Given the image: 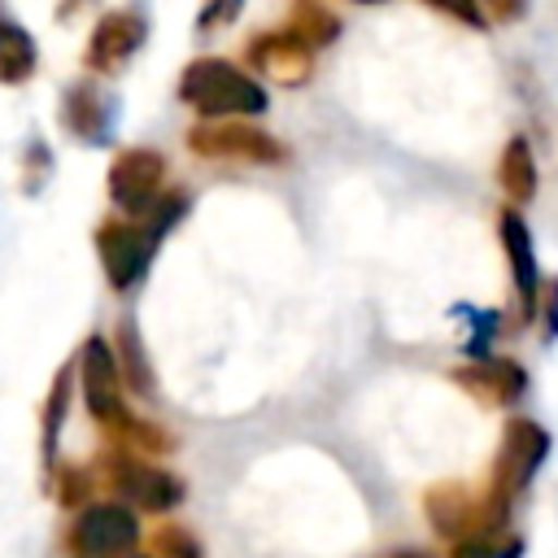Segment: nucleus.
Listing matches in <instances>:
<instances>
[{
	"mask_svg": "<svg viewBox=\"0 0 558 558\" xmlns=\"http://www.w3.org/2000/svg\"><path fill=\"white\" fill-rule=\"evenodd\" d=\"M179 100L201 118H257L270 105L266 87L222 57H196L179 74Z\"/></svg>",
	"mask_w": 558,
	"mask_h": 558,
	"instance_id": "nucleus-1",
	"label": "nucleus"
},
{
	"mask_svg": "<svg viewBox=\"0 0 558 558\" xmlns=\"http://www.w3.org/2000/svg\"><path fill=\"white\" fill-rule=\"evenodd\" d=\"M96 471H100V480L109 484L113 497H122L126 506L148 510V514H170V510L183 506V497H187V484H183L174 471L148 462L144 453H135V449H126V445H109V449L96 458Z\"/></svg>",
	"mask_w": 558,
	"mask_h": 558,
	"instance_id": "nucleus-2",
	"label": "nucleus"
},
{
	"mask_svg": "<svg viewBox=\"0 0 558 558\" xmlns=\"http://www.w3.org/2000/svg\"><path fill=\"white\" fill-rule=\"evenodd\" d=\"M187 148L205 161H253V166H288V144L270 131L235 118H205L187 131Z\"/></svg>",
	"mask_w": 558,
	"mask_h": 558,
	"instance_id": "nucleus-3",
	"label": "nucleus"
},
{
	"mask_svg": "<svg viewBox=\"0 0 558 558\" xmlns=\"http://www.w3.org/2000/svg\"><path fill=\"white\" fill-rule=\"evenodd\" d=\"M545 453H549V432L536 418H510L501 427V445H497V458L488 466V488L484 493L493 501H506L510 506L536 480Z\"/></svg>",
	"mask_w": 558,
	"mask_h": 558,
	"instance_id": "nucleus-4",
	"label": "nucleus"
},
{
	"mask_svg": "<svg viewBox=\"0 0 558 558\" xmlns=\"http://www.w3.org/2000/svg\"><path fill=\"white\" fill-rule=\"evenodd\" d=\"M423 514H427V523H432L436 536H445V541H466V536H475V532H484V527H506L510 506H506V501H493L488 493H471L466 484H453V480H449V484L427 488Z\"/></svg>",
	"mask_w": 558,
	"mask_h": 558,
	"instance_id": "nucleus-5",
	"label": "nucleus"
},
{
	"mask_svg": "<svg viewBox=\"0 0 558 558\" xmlns=\"http://www.w3.org/2000/svg\"><path fill=\"white\" fill-rule=\"evenodd\" d=\"M166 153L157 148H122L109 161V201L126 214V218H148L157 209V201L166 196Z\"/></svg>",
	"mask_w": 558,
	"mask_h": 558,
	"instance_id": "nucleus-6",
	"label": "nucleus"
},
{
	"mask_svg": "<svg viewBox=\"0 0 558 558\" xmlns=\"http://www.w3.org/2000/svg\"><path fill=\"white\" fill-rule=\"evenodd\" d=\"M65 545L78 558H118V554H135L140 545V519L131 514V506L122 501H87L70 532Z\"/></svg>",
	"mask_w": 558,
	"mask_h": 558,
	"instance_id": "nucleus-7",
	"label": "nucleus"
},
{
	"mask_svg": "<svg viewBox=\"0 0 558 558\" xmlns=\"http://www.w3.org/2000/svg\"><path fill=\"white\" fill-rule=\"evenodd\" d=\"M96 253H100L109 288L113 292H131L148 275L157 240H153V231L140 218H105L96 227Z\"/></svg>",
	"mask_w": 558,
	"mask_h": 558,
	"instance_id": "nucleus-8",
	"label": "nucleus"
},
{
	"mask_svg": "<svg viewBox=\"0 0 558 558\" xmlns=\"http://www.w3.org/2000/svg\"><path fill=\"white\" fill-rule=\"evenodd\" d=\"M78 388H83V401H87V414L113 436L122 423H126V401H122V371H118V357L109 349L105 336H87L83 349H78Z\"/></svg>",
	"mask_w": 558,
	"mask_h": 558,
	"instance_id": "nucleus-9",
	"label": "nucleus"
},
{
	"mask_svg": "<svg viewBox=\"0 0 558 558\" xmlns=\"http://www.w3.org/2000/svg\"><path fill=\"white\" fill-rule=\"evenodd\" d=\"M244 65L257 70V74L270 78V83L301 87V83L314 74V48H310L296 31H288V26L262 31V35H253V39L244 44Z\"/></svg>",
	"mask_w": 558,
	"mask_h": 558,
	"instance_id": "nucleus-10",
	"label": "nucleus"
},
{
	"mask_svg": "<svg viewBox=\"0 0 558 558\" xmlns=\"http://www.w3.org/2000/svg\"><path fill=\"white\" fill-rule=\"evenodd\" d=\"M144 39H148V17L140 13V9H109L100 22H96V31H92V39H87V52H83V65L92 70V74H118L140 48H144Z\"/></svg>",
	"mask_w": 558,
	"mask_h": 558,
	"instance_id": "nucleus-11",
	"label": "nucleus"
},
{
	"mask_svg": "<svg viewBox=\"0 0 558 558\" xmlns=\"http://www.w3.org/2000/svg\"><path fill=\"white\" fill-rule=\"evenodd\" d=\"M497 240H501V253L510 262V275H514V292H519V314L523 323H532L541 314V262H536V248H532V231L523 222L519 209H501L497 214Z\"/></svg>",
	"mask_w": 558,
	"mask_h": 558,
	"instance_id": "nucleus-12",
	"label": "nucleus"
},
{
	"mask_svg": "<svg viewBox=\"0 0 558 558\" xmlns=\"http://www.w3.org/2000/svg\"><path fill=\"white\" fill-rule=\"evenodd\" d=\"M453 384L480 397L484 405H514L527 392V371L514 357H475L471 366L453 371Z\"/></svg>",
	"mask_w": 558,
	"mask_h": 558,
	"instance_id": "nucleus-13",
	"label": "nucleus"
},
{
	"mask_svg": "<svg viewBox=\"0 0 558 558\" xmlns=\"http://www.w3.org/2000/svg\"><path fill=\"white\" fill-rule=\"evenodd\" d=\"M113 118H118V100L100 83H74L65 92V100H61V122L83 144H109Z\"/></svg>",
	"mask_w": 558,
	"mask_h": 558,
	"instance_id": "nucleus-14",
	"label": "nucleus"
},
{
	"mask_svg": "<svg viewBox=\"0 0 558 558\" xmlns=\"http://www.w3.org/2000/svg\"><path fill=\"white\" fill-rule=\"evenodd\" d=\"M536 179L541 174H536V157H532L527 135H510L506 148H501V157H497V183H501L506 201L527 205L536 196Z\"/></svg>",
	"mask_w": 558,
	"mask_h": 558,
	"instance_id": "nucleus-15",
	"label": "nucleus"
},
{
	"mask_svg": "<svg viewBox=\"0 0 558 558\" xmlns=\"http://www.w3.org/2000/svg\"><path fill=\"white\" fill-rule=\"evenodd\" d=\"M35 65H39V48H35L31 31L0 17V83L17 87V83H26L35 74Z\"/></svg>",
	"mask_w": 558,
	"mask_h": 558,
	"instance_id": "nucleus-16",
	"label": "nucleus"
},
{
	"mask_svg": "<svg viewBox=\"0 0 558 558\" xmlns=\"http://www.w3.org/2000/svg\"><path fill=\"white\" fill-rule=\"evenodd\" d=\"M113 357H118V371H122V384L140 397L153 392V375H148V353L140 344V331H135V318H118V336H113Z\"/></svg>",
	"mask_w": 558,
	"mask_h": 558,
	"instance_id": "nucleus-17",
	"label": "nucleus"
},
{
	"mask_svg": "<svg viewBox=\"0 0 558 558\" xmlns=\"http://www.w3.org/2000/svg\"><path fill=\"white\" fill-rule=\"evenodd\" d=\"M288 31H296V35L318 52V48H327V44L340 35V17H336L323 0H292Z\"/></svg>",
	"mask_w": 558,
	"mask_h": 558,
	"instance_id": "nucleus-18",
	"label": "nucleus"
},
{
	"mask_svg": "<svg viewBox=\"0 0 558 558\" xmlns=\"http://www.w3.org/2000/svg\"><path fill=\"white\" fill-rule=\"evenodd\" d=\"M74 362L57 371L52 388H48V401H44V462L52 466V453H57V436H61V423H65V410H70V397H74Z\"/></svg>",
	"mask_w": 558,
	"mask_h": 558,
	"instance_id": "nucleus-19",
	"label": "nucleus"
},
{
	"mask_svg": "<svg viewBox=\"0 0 558 558\" xmlns=\"http://www.w3.org/2000/svg\"><path fill=\"white\" fill-rule=\"evenodd\" d=\"M453 558H523V541L510 527H484L466 541H453Z\"/></svg>",
	"mask_w": 558,
	"mask_h": 558,
	"instance_id": "nucleus-20",
	"label": "nucleus"
},
{
	"mask_svg": "<svg viewBox=\"0 0 558 558\" xmlns=\"http://www.w3.org/2000/svg\"><path fill=\"white\" fill-rule=\"evenodd\" d=\"M48 488H52L57 506L83 510L92 497V471L87 466H48Z\"/></svg>",
	"mask_w": 558,
	"mask_h": 558,
	"instance_id": "nucleus-21",
	"label": "nucleus"
},
{
	"mask_svg": "<svg viewBox=\"0 0 558 558\" xmlns=\"http://www.w3.org/2000/svg\"><path fill=\"white\" fill-rule=\"evenodd\" d=\"M153 554L157 558H205L201 541L187 527H179V523H166V527L153 532Z\"/></svg>",
	"mask_w": 558,
	"mask_h": 558,
	"instance_id": "nucleus-22",
	"label": "nucleus"
},
{
	"mask_svg": "<svg viewBox=\"0 0 558 558\" xmlns=\"http://www.w3.org/2000/svg\"><path fill=\"white\" fill-rule=\"evenodd\" d=\"M427 9H436L440 17H453L458 26H471V31H488L493 17H484V4L480 0H423Z\"/></svg>",
	"mask_w": 558,
	"mask_h": 558,
	"instance_id": "nucleus-23",
	"label": "nucleus"
},
{
	"mask_svg": "<svg viewBox=\"0 0 558 558\" xmlns=\"http://www.w3.org/2000/svg\"><path fill=\"white\" fill-rule=\"evenodd\" d=\"M240 9H244V0H205V4H201V17H196V31L209 35V31L227 26V22H235Z\"/></svg>",
	"mask_w": 558,
	"mask_h": 558,
	"instance_id": "nucleus-24",
	"label": "nucleus"
},
{
	"mask_svg": "<svg viewBox=\"0 0 558 558\" xmlns=\"http://www.w3.org/2000/svg\"><path fill=\"white\" fill-rule=\"evenodd\" d=\"M545 314H541V327H545V340H558V279L545 283V296H541Z\"/></svg>",
	"mask_w": 558,
	"mask_h": 558,
	"instance_id": "nucleus-25",
	"label": "nucleus"
},
{
	"mask_svg": "<svg viewBox=\"0 0 558 558\" xmlns=\"http://www.w3.org/2000/svg\"><path fill=\"white\" fill-rule=\"evenodd\" d=\"M484 9H488V17H497V22H519L523 13H527V0H480Z\"/></svg>",
	"mask_w": 558,
	"mask_h": 558,
	"instance_id": "nucleus-26",
	"label": "nucleus"
},
{
	"mask_svg": "<svg viewBox=\"0 0 558 558\" xmlns=\"http://www.w3.org/2000/svg\"><path fill=\"white\" fill-rule=\"evenodd\" d=\"M384 558H436V554H427V549H392Z\"/></svg>",
	"mask_w": 558,
	"mask_h": 558,
	"instance_id": "nucleus-27",
	"label": "nucleus"
},
{
	"mask_svg": "<svg viewBox=\"0 0 558 558\" xmlns=\"http://www.w3.org/2000/svg\"><path fill=\"white\" fill-rule=\"evenodd\" d=\"M78 4H87V0H61V17H70Z\"/></svg>",
	"mask_w": 558,
	"mask_h": 558,
	"instance_id": "nucleus-28",
	"label": "nucleus"
},
{
	"mask_svg": "<svg viewBox=\"0 0 558 558\" xmlns=\"http://www.w3.org/2000/svg\"><path fill=\"white\" fill-rule=\"evenodd\" d=\"M353 4H388V0H353Z\"/></svg>",
	"mask_w": 558,
	"mask_h": 558,
	"instance_id": "nucleus-29",
	"label": "nucleus"
},
{
	"mask_svg": "<svg viewBox=\"0 0 558 558\" xmlns=\"http://www.w3.org/2000/svg\"><path fill=\"white\" fill-rule=\"evenodd\" d=\"M126 558H157V554H126Z\"/></svg>",
	"mask_w": 558,
	"mask_h": 558,
	"instance_id": "nucleus-30",
	"label": "nucleus"
}]
</instances>
